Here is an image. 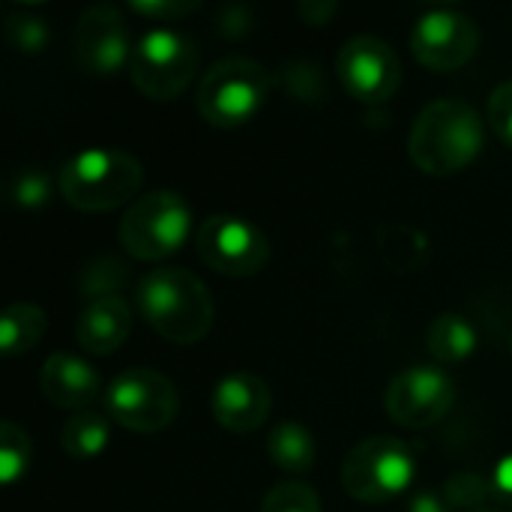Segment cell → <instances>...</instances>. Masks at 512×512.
Returning a JSON list of instances; mask_svg holds the SVG:
<instances>
[{"label": "cell", "instance_id": "obj_14", "mask_svg": "<svg viewBox=\"0 0 512 512\" xmlns=\"http://www.w3.org/2000/svg\"><path fill=\"white\" fill-rule=\"evenodd\" d=\"M210 405L222 429L234 435H249L258 426H264V420L270 417L273 396L264 378L252 372H231L213 387Z\"/></svg>", "mask_w": 512, "mask_h": 512}, {"label": "cell", "instance_id": "obj_5", "mask_svg": "<svg viewBox=\"0 0 512 512\" xmlns=\"http://www.w3.org/2000/svg\"><path fill=\"white\" fill-rule=\"evenodd\" d=\"M273 75L252 57H225L213 63L198 84V111L207 123L231 129L261 111Z\"/></svg>", "mask_w": 512, "mask_h": 512}, {"label": "cell", "instance_id": "obj_6", "mask_svg": "<svg viewBox=\"0 0 512 512\" xmlns=\"http://www.w3.org/2000/svg\"><path fill=\"white\" fill-rule=\"evenodd\" d=\"M198 69V45L177 27H150L138 36L129 75L135 87L150 99H174L186 90Z\"/></svg>", "mask_w": 512, "mask_h": 512}, {"label": "cell", "instance_id": "obj_15", "mask_svg": "<svg viewBox=\"0 0 512 512\" xmlns=\"http://www.w3.org/2000/svg\"><path fill=\"white\" fill-rule=\"evenodd\" d=\"M42 396L63 411H87L102 390V375L75 354H51L39 369Z\"/></svg>", "mask_w": 512, "mask_h": 512}, {"label": "cell", "instance_id": "obj_13", "mask_svg": "<svg viewBox=\"0 0 512 512\" xmlns=\"http://www.w3.org/2000/svg\"><path fill=\"white\" fill-rule=\"evenodd\" d=\"M129 27L114 3L87 6L72 30V54L78 66L90 75H111L132 57Z\"/></svg>", "mask_w": 512, "mask_h": 512}, {"label": "cell", "instance_id": "obj_24", "mask_svg": "<svg viewBox=\"0 0 512 512\" xmlns=\"http://www.w3.org/2000/svg\"><path fill=\"white\" fill-rule=\"evenodd\" d=\"M261 512H321V501L309 483L282 480L264 495Z\"/></svg>", "mask_w": 512, "mask_h": 512}, {"label": "cell", "instance_id": "obj_29", "mask_svg": "<svg viewBox=\"0 0 512 512\" xmlns=\"http://www.w3.org/2000/svg\"><path fill=\"white\" fill-rule=\"evenodd\" d=\"M492 483H495V498H498V504L512 510V453L498 462Z\"/></svg>", "mask_w": 512, "mask_h": 512}, {"label": "cell", "instance_id": "obj_10", "mask_svg": "<svg viewBox=\"0 0 512 512\" xmlns=\"http://www.w3.org/2000/svg\"><path fill=\"white\" fill-rule=\"evenodd\" d=\"M336 75L354 99L387 102L402 84V60L387 39L357 33L342 42L336 54Z\"/></svg>", "mask_w": 512, "mask_h": 512}, {"label": "cell", "instance_id": "obj_17", "mask_svg": "<svg viewBox=\"0 0 512 512\" xmlns=\"http://www.w3.org/2000/svg\"><path fill=\"white\" fill-rule=\"evenodd\" d=\"M426 348L438 363H462L477 351V330L459 312H441L426 333Z\"/></svg>", "mask_w": 512, "mask_h": 512}, {"label": "cell", "instance_id": "obj_11", "mask_svg": "<svg viewBox=\"0 0 512 512\" xmlns=\"http://www.w3.org/2000/svg\"><path fill=\"white\" fill-rule=\"evenodd\" d=\"M477 48H480V27L468 12L456 6H435L423 12L411 27L414 57L438 72L465 66Z\"/></svg>", "mask_w": 512, "mask_h": 512}, {"label": "cell", "instance_id": "obj_20", "mask_svg": "<svg viewBox=\"0 0 512 512\" xmlns=\"http://www.w3.org/2000/svg\"><path fill=\"white\" fill-rule=\"evenodd\" d=\"M267 453L273 465L288 474H303L315 465V438L300 423H279L267 435Z\"/></svg>", "mask_w": 512, "mask_h": 512}, {"label": "cell", "instance_id": "obj_8", "mask_svg": "<svg viewBox=\"0 0 512 512\" xmlns=\"http://www.w3.org/2000/svg\"><path fill=\"white\" fill-rule=\"evenodd\" d=\"M177 411V387L156 369H126L105 390V414L129 432L156 435L174 423Z\"/></svg>", "mask_w": 512, "mask_h": 512}, {"label": "cell", "instance_id": "obj_12", "mask_svg": "<svg viewBox=\"0 0 512 512\" xmlns=\"http://www.w3.org/2000/svg\"><path fill=\"white\" fill-rule=\"evenodd\" d=\"M453 402H456V387L450 375L435 366H411L399 372L384 393L387 414L408 429L435 426L450 414Z\"/></svg>", "mask_w": 512, "mask_h": 512}, {"label": "cell", "instance_id": "obj_25", "mask_svg": "<svg viewBox=\"0 0 512 512\" xmlns=\"http://www.w3.org/2000/svg\"><path fill=\"white\" fill-rule=\"evenodd\" d=\"M129 279V270L114 258H96L84 264L81 270V294L99 300V297H117V288Z\"/></svg>", "mask_w": 512, "mask_h": 512}, {"label": "cell", "instance_id": "obj_23", "mask_svg": "<svg viewBox=\"0 0 512 512\" xmlns=\"http://www.w3.org/2000/svg\"><path fill=\"white\" fill-rule=\"evenodd\" d=\"M30 435L15 423H0V480L15 483L30 465Z\"/></svg>", "mask_w": 512, "mask_h": 512}, {"label": "cell", "instance_id": "obj_16", "mask_svg": "<svg viewBox=\"0 0 512 512\" xmlns=\"http://www.w3.org/2000/svg\"><path fill=\"white\" fill-rule=\"evenodd\" d=\"M132 330V309L123 297L90 300L75 318V339L87 354L117 351Z\"/></svg>", "mask_w": 512, "mask_h": 512}, {"label": "cell", "instance_id": "obj_4", "mask_svg": "<svg viewBox=\"0 0 512 512\" xmlns=\"http://www.w3.org/2000/svg\"><path fill=\"white\" fill-rule=\"evenodd\" d=\"M192 231V207L174 189L138 195L120 216L117 234L123 249L138 261H162L177 252Z\"/></svg>", "mask_w": 512, "mask_h": 512}, {"label": "cell", "instance_id": "obj_21", "mask_svg": "<svg viewBox=\"0 0 512 512\" xmlns=\"http://www.w3.org/2000/svg\"><path fill=\"white\" fill-rule=\"evenodd\" d=\"M3 195L24 210H36L51 201V177L36 165H24L6 177Z\"/></svg>", "mask_w": 512, "mask_h": 512}, {"label": "cell", "instance_id": "obj_3", "mask_svg": "<svg viewBox=\"0 0 512 512\" xmlns=\"http://www.w3.org/2000/svg\"><path fill=\"white\" fill-rule=\"evenodd\" d=\"M144 180V165L126 153L111 147L81 150L60 168V192L63 198L84 213L114 210L135 198Z\"/></svg>", "mask_w": 512, "mask_h": 512}, {"label": "cell", "instance_id": "obj_32", "mask_svg": "<svg viewBox=\"0 0 512 512\" xmlns=\"http://www.w3.org/2000/svg\"><path fill=\"white\" fill-rule=\"evenodd\" d=\"M474 512H512V510L501 507V504H489V507H483V510H474Z\"/></svg>", "mask_w": 512, "mask_h": 512}, {"label": "cell", "instance_id": "obj_2", "mask_svg": "<svg viewBox=\"0 0 512 512\" xmlns=\"http://www.w3.org/2000/svg\"><path fill=\"white\" fill-rule=\"evenodd\" d=\"M483 138L486 132L477 108L465 99L447 96L429 102L417 114L408 138V153L420 171L444 177L471 165L483 150Z\"/></svg>", "mask_w": 512, "mask_h": 512}, {"label": "cell", "instance_id": "obj_19", "mask_svg": "<svg viewBox=\"0 0 512 512\" xmlns=\"http://www.w3.org/2000/svg\"><path fill=\"white\" fill-rule=\"evenodd\" d=\"M48 318L36 303H12L0 315V348L15 357L36 348L45 336Z\"/></svg>", "mask_w": 512, "mask_h": 512}, {"label": "cell", "instance_id": "obj_28", "mask_svg": "<svg viewBox=\"0 0 512 512\" xmlns=\"http://www.w3.org/2000/svg\"><path fill=\"white\" fill-rule=\"evenodd\" d=\"M129 6L150 21H177L186 12H195L201 3L198 0H132Z\"/></svg>", "mask_w": 512, "mask_h": 512}, {"label": "cell", "instance_id": "obj_26", "mask_svg": "<svg viewBox=\"0 0 512 512\" xmlns=\"http://www.w3.org/2000/svg\"><path fill=\"white\" fill-rule=\"evenodd\" d=\"M3 33H6V42L15 51H27V54L45 48V42L51 39V27L45 24V18L30 15V12H9L6 24H3Z\"/></svg>", "mask_w": 512, "mask_h": 512}, {"label": "cell", "instance_id": "obj_33", "mask_svg": "<svg viewBox=\"0 0 512 512\" xmlns=\"http://www.w3.org/2000/svg\"><path fill=\"white\" fill-rule=\"evenodd\" d=\"M510 348H512V330H510Z\"/></svg>", "mask_w": 512, "mask_h": 512}, {"label": "cell", "instance_id": "obj_1", "mask_svg": "<svg viewBox=\"0 0 512 512\" xmlns=\"http://www.w3.org/2000/svg\"><path fill=\"white\" fill-rule=\"evenodd\" d=\"M135 300L153 330L177 345L201 342L216 318L207 285L186 267H153L138 282Z\"/></svg>", "mask_w": 512, "mask_h": 512}, {"label": "cell", "instance_id": "obj_22", "mask_svg": "<svg viewBox=\"0 0 512 512\" xmlns=\"http://www.w3.org/2000/svg\"><path fill=\"white\" fill-rule=\"evenodd\" d=\"M492 498H495V483L474 471H459L444 486V501L450 504V510H483L492 504Z\"/></svg>", "mask_w": 512, "mask_h": 512}, {"label": "cell", "instance_id": "obj_9", "mask_svg": "<svg viewBox=\"0 0 512 512\" xmlns=\"http://www.w3.org/2000/svg\"><path fill=\"white\" fill-rule=\"evenodd\" d=\"M195 249L207 267L231 279L255 276L270 261L267 234L252 219L237 213H216L204 219L195 234Z\"/></svg>", "mask_w": 512, "mask_h": 512}, {"label": "cell", "instance_id": "obj_18", "mask_svg": "<svg viewBox=\"0 0 512 512\" xmlns=\"http://www.w3.org/2000/svg\"><path fill=\"white\" fill-rule=\"evenodd\" d=\"M108 438H111L108 417L93 408L69 414L60 429V447L72 459H96L108 447Z\"/></svg>", "mask_w": 512, "mask_h": 512}, {"label": "cell", "instance_id": "obj_30", "mask_svg": "<svg viewBox=\"0 0 512 512\" xmlns=\"http://www.w3.org/2000/svg\"><path fill=\"white\" fill-rule=\"evenodd\" d=\"M408 512H450V504L444 501V495L420 492L408 501Z\"/></svg>", "mask_w": 512, "mask_h": 512}, {"label": "cell", "instance_id": "obj_31", "mask_svg": "<svg viewBox=\"0 0 512 512\" xmlns=\"http://www.w3.org/2000/svg\"><path fill=\"white\" fill-rule=\"evenodd\" d=\"M300 9L306 18H312V24H321L330 12H336V3H303Z\"/></svg>", "mask_w": 512, "mask_h": 512}, {"label": "cell", "instance_id": "obj_7", "mask_svg": "<svg viewBox=\"0 0 512 512\" xmlns=\"http://www.w3.org/2000/svg\"><path fill=\"white\" fill-rule=\"evenodd\" d=\"M414 480V456L405 441L372 435L360 441L342 465V486L354 501L384 504L399 498Z\"/></svg>", "mask_w": 512, "mask_h": 512}, {"label": "cell", "instance_id": "obj_27", "mask_svg": "<svg viewBox=\"0 0 512 512\" xmlns=\"http://www.w3.org/2000/svg\"><path fill=\"white\" fill-rule=\"evenodd\" d=\"M489 123L512 147V81H504L489 96Z\"/></svg>", "mask_w": 512, "mask_h": 512}]
</instances>
